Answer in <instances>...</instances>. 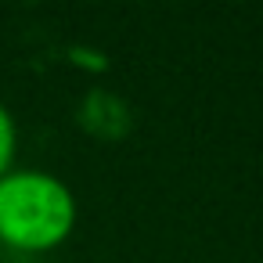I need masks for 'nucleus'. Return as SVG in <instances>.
Instances as JSON below:
<instances>
[{
	"label": "nucleus",
	"mask_w": 263,
	"mask_h": 263,
	"mask_svg": "<svg viewBox=\"0 0 263 263\" xmlns=\"http://www.w3.org/2000/svg\"><path fill=\"white\" fill-rule=\"evenodd\" d=\"M80 220L72 187L47 170H11L0 177V245L26 256L54 252Z\"/></svg>",
	"instance_id": "nucleus-1"
},
{
	"label": "nucleus",
	"mask_w": 263,
	"mask_h": 263,
	"mask_svg": "<svg viewBox=\"0 0 263 263\" xmlns=\"http://www.w3.org/2000/svg\"><path fill=\"white\" fill-rule=\"evenodd\" d=\"M18 159V123L8 112V105H0V177H8Z\"/></svg>",
	"instance_id": "nucleus-2"
}]
</instances>
